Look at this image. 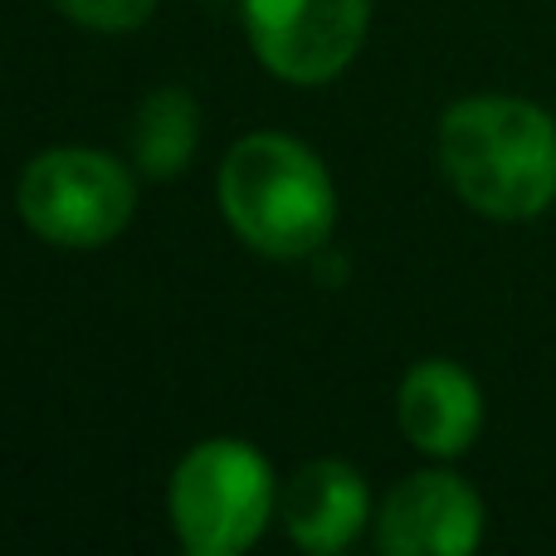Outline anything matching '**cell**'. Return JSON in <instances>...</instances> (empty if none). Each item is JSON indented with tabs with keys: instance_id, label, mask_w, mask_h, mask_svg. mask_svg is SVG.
<instances>
[{
	"instance_id": "cell-1",
	"label": "cell",
	"mask_w": 556,
	"mask_h": 556,
	"mask_svg": "<svg viewBox=\"0 0 556 556\" xmlns=\"http://www.w3.org/2000/svg\"><path fill=\"white\" fill-rule=\"evenodd\" d=\"M440 166L489 220H532L556 201V123L522 98H464L440 117Z\"/></svg>"
},
{
	"instance_id": "cell-2",
	"label": "cell",
	"mask_w": 556,
	"mask_h": 556,
	"mask_svg": "<svg viewBox=\"0 0 556 556\" xmlns=\"http://www.w3.org/2000/svg\"><path fill=\"white\" fill-rule=\"evenodd\" d=\"M220 205L235 235L269 260H303L323 250L337 225V191L327 166L303 142L278 132L235 142L220 166Z\"/></svg>"
},
{
	"instance_id": "cell-3",
	"label": "cell",
	"mask_w": 556,
	"mask_h": 556,
	"mask_svg": "<svg viewBox=\"0 0 556 556\" xmlns=\"http://www.w3.org/2000/svg\"><path fill=\"white\" fill-rule=\"evenodd\" d=\"M274 508V473L244 440H205L172 479V522L186 552L235 556L264 538Z\"/></svg>"
},
{
	"instance_id": "cell-4",
	"label": "cell",
	"mask_w": 556,
	"mask_h": 556,
	"mask_svg": "<svg viewBox=\"0 0 556 556\" xmlns=\"http://www.w3.org/2000/svg\"><path fill=\"white\" fill-rule=\"evenodd\" d=\"M15 205L20 220L49 244L98 250L127 230L137 186L113 156L88 152V147H54L25 166Z\"/></svg>"
},
{
	"instance_id": "cell-5",
	"label": "cell",
	"mask_w": 556,
	"mask_h": 556,
	"mask_svg": "<svg viewBox=\"0 0 556 556\" xmlns=\"http://www.w3.org/2000/svg\"><path fill=\"white\" fill-rule=\"evenodd\" d=\"M371 0H244L254 54L288 84H327L356 59Z\"/></svg>"
},
{
	"instance_id": "cell-6",
	"label": "cell",
	"mask_w": 556,
	"mask_h": 556,
	"mask_svg": "<svg viewBox=\"0 0 556 556\" xmlns=\"http://www.w3.org/2000/svg\"><path fill=\"white\" fill-rule=\"evenodd\" d=\"M483 538V503L454 473H410L381 508V552L391 556H469Z\"/></svg>"
},
{
	"instance_id": "cell-7",
	"label": "cell",
	"mask_w": 556,
	"mask_h": 556,
	"mask_svg": "<svg viewBox=\"0 0 556 556\" xmlns=\"http://www.w3.org/2000/svg\"><path fill=\"white\" fill-rule=\"evenodd\" d=\"M401 430L415 450L434 459L464 454L483 430V395L473 376L454 362H420L401 381Z\"/></svg>"
},
{
	"instance_id": "cell-8",
	"label": "cell",
	"mask_w": 556,
	"mask_h": 556,
	"mask_svg": "<svg viewBox=\"0 0 556 556\" xmlns=\"http://www.w3.org/2000/svg\"><path fill=\"white\" fill-rule=\"evenodd\" d=\"M371 493L342 459H317L293 473L283 493V528L303 552H342L366 528Z\"/></svg>"
},
{
	"instance_id": "cell-9",
	"label": "cell",
	"mask_w": 556,
	"mask_h": 556,
	"mask_svg": "<svg viewBox=\"0 0 556 556\" xmlns=\"http://www.w3.org/2000/svg\"><path fill=\"white\" fill-rule=\"evenodd\" d=\"M201 137V108L186 88H156L142 108H137V127H132V156L147 176L166 181L176 176L195 152Z\"/></svg>"
},
{
	"instance_id": "cell-10",
	"label": "cell",
	"mask_w": 556,
	"mask_h": 556,
	"mask_svg": "<svg viewBox=\"0 0 556 556\" xmlns=\"http://www.w3.org/2000/svg\"><path fill=\"white\" fill-rule=\"evenodd\" d=\"M54 5L88 29H137L152 20L156 0H54Z\"/></svg>"
}]
</instances>
